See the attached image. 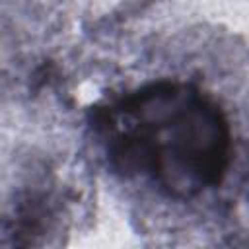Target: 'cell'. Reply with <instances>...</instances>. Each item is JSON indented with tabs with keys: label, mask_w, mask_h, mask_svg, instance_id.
Segmentation results:
<instances>
[{
	"label": "cell",
	"mask_w": 249,
	"mask_h": 249,
	"mask_svg": "<svg viewBox=\"0 0 249 249\" xmlns=\"http://www.w3.org/2000/svg\"><path fill=\"white\" fill-rule=\"evenodd\" d=\"M95 128L109 163L154 181L173 198L218 187L231 158V132L220 105L183 82H154L101 109Z\"/></svg>",
	"instance_id": "6da1fadb"
}]
</instances>
